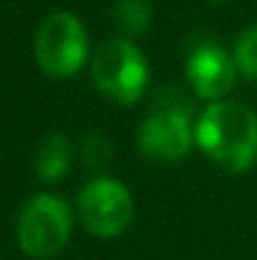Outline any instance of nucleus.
Returning <instances> with one entry per match:
<instances>
[{
    "label": "nucleus",
    "instance_id": "nucleus-7",
    "mask_svg": "<svg viewBox=\"0 0 257 260\" xmlns=\"http://www.w3.org/2000/svg\"><path fill=\"white\" fill-rule=\"evenodd\" d=\"M184 74H187V81H189V88L194 91V96L209 104L227 99V93L235 88V81L240 76L232 51L222 48L214 41H204L194 46V51L187 58Z\"/></svg>",
    "mask_w": 257,
    "mask_h": 260
},
{
    "label": "nucleus",
    "instance_id": "nucleus-11",
    "mask_svg": "<svg viewBox=\"0 0 257 260\" xmlns=\"http://www.w3.org/2000/svg\"><path fill=\"white\" fill-rule=\"evenodd\" d=\"M114 157V147H111V139L101 132H91L86 134L84 142H81V159L88 170H103Z\"/></svg>",
    "mask_w": 257,
    "mask_h": 260
},
{
    "label": "nucleus",
    "instance_id": "nucleus-3",
    "mask_svg": "<svg viewBox=\"0 0 257 260\" xmlns=\"http://www.w3.org/2000/svg\"><path fill=\"white\" fill-rule=\"evenodd\" d=\"M96 88L119 106H134L149 84V63L131 38H108L91 58Z\"/></svg>",
    "mask_w": 257,
    "mask_h": 260
},
{
    "label": "nucleus",
    "instance_id": "nucleus-6",
    "mask_svg": "<svg viewBox=\"0 0 257 260\" xmlns=\"http://www.w3.org/2000/svg\"><path fill=\"white\" fill-rule=\"evenodd\" d=\"M79 217L91 235L116 238L134 220V197L124 182L96 174L79 192Z\"/></svg>",
    "mask_w": 257,
    "mask_h": 260
},
{
    "label": "nucleus",
    "instance_id": "nucleus-9",
    "mask_svg": "<svg viewBox=\"0 0 257 260\" xmlns=\"http://www.w3.org/2000/svg\"><path fill=\"white\" fill-rule=\"evenodd\" d=\"M111 18L124 38H134L149 30L154 10L149 0H116V5L111 8Z\"/></svg>",
    "mask_w": 257,
    "mask_h": 260
},
{
    "label": "nucleus",
    "instance_id": "nucleus-12",
    "mask_svg": "<svg viewBox=\"0 0 257 260\" xmlns=\"http://www.w3.org/2000/svg\"><path fill=\"white\" fill-rule=\"evenodd\" d=\"M209 3H217V5H225V3H230V0H209Z\"/></svg>",
    "mask_w": 257,
    "mask_h": 260
},
{
    "label": "nucleus",
    "instance_id": "nucleus-1",
    "mask_svg": "<svg viewBox=\"0 0 257 260\" xmlns=\"http://www.w3.org/2000/svg\"><path fill=\"white\" fill-rule=\"evenodd\" d=\"M194 144L219 170L250 172L257 165V114L242 101H212L197 116Z\"/></svg>",
    "mask_w": 257,
    "mask_h": 260
},
{
    "label": "nucleus",
    "instance_id": "nucleus-4",
    "mask_svg": "<svg viewBox=\"0 0 257 260\" xmlns=\"http://www.w3.org/2000/svg\"><path fill=\"white\" fill-rule=\"evenodd\" d=\"M18 245L28 258L48 260L58 255L74 233V215L63 197L51 192L33 194L18 215Z\"/></svg>",
    "mask_w": 257,
    "mask_h": 260
},
{
    "label": "nucleus",
    "instance_id": "nucleus-13",
    "mask_svg": "<svg viewBox=\"0 0 257 260\" xmlns=\"http://www.w3.org/2000/svg\"><path fill=\"white\" fill-rule=\"evenodd\" d=\"M0 260H3V258H0Z\"/></svg>",
    "mask_w": 257,
    "mask_h": 260
},
{
    "label": "nucleus",
    "instance_id": "nucleus-10",
    "mask_svg": "<svg viewBox=\"0 0 257 260\" xmlns=\"http://www.w3.org/2000/svg\"><path fill=\"white\" fill-rule=\"evenodd\" d=\"M232 58L237 74L247 81H257V23L247 25L232 43Z\"/></svg>",
    "mask_w": 257,
    "mask_h": 260
},
{
    "label": "nucleus",
    "instance_id": "nucleus-2",
    "mask_svg": "<svg viewBox=\"0 0 257 260\" xmlns=\"http://www.w3.org/2000/svg\"><path fill=\"white\" fill-rule=\"evenodd\" d=\"M194 124L192 99L181 88L164 86L149 101V111L136 132V147L154 162H179L194 147Z\"/></svg>",
    "mask_w": 257,
    "mask_h": 260
},
{
    "label": "nucleus",
    "instance_id": "nucleus-5",
    "mask_svg": "<svg viewBox=\"0 0 257 260\" xmlns=\"http://www.w3.org/2000/svg\"><path fill=\"white\" fill-rule=\"evenodd\" d=\"M88 58V33L79 15L48 13L35 30V61L51 79H71Z\"/></svg>",
    "mask_w": 257,
    "mask_h": 260
},
{
    "label": "nucleus",
    "instance_id": "nucleus-8",
    "mask_svg": "<svg viewBox=\"0 0 257 260\" xmlns=\"http://www.w3.org/2000/svg\"><path fill=\"white\" fill-rule=\"evenodd\" d=\"M74 162V147L66 134H51L35 152V174L43 182H61Z\"/></svg>",
    "mask_w": 257,
    "mask_h": 260
}]
</instances>
